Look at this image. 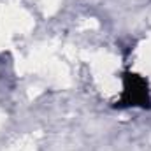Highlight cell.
I'll return each instance as SVG.
<instances>
[{
    "label": "cell",
    "instance_id": "obj_1",
    "mask_svg": "<svg viewBox=\"0 0 151 151\" xmlns=\"http://www.w3.org/2000/svg\"><path fill=\"white\" fill-rule=\"evenodd\" d=\"M118 107H151L148 81L139 74L127 72L123 76V93L116 104Z\"/></svg>",
    "mask_w": 151,
    "mask_h": 151
}]
</instances>
